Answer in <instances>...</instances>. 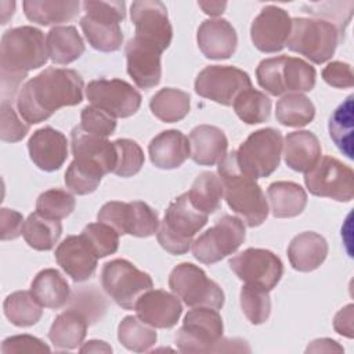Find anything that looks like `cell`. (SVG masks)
<instances>
[{
    "instance_id": "6da1fadb",
    "label": "cell",
    "mask_w": 354,
    "mask_h": 354,
    "mask_svg": "<svg viewBox=\"0 0 354 354\" xmlns=\"http://www.w3.org/2000/svg\"><path fill=\"white\" fill-rule=\"evenodd\" d=\"M83 87V79L76 71L50 66L19 88L18 113L29 124L44 122L59 108L80 104Z\"/></svg>"
},
{
    "instance_id": "7a4b0ae2",
    "label": "cell",
    "mask_w": 354,
    "mask_h": 354,
    "mask_svg": "<svg viewBox=\"0 0 354 354\" xmlns=\"http://www.w3.org/2000/svg\"><path fill=\"white\" fill-rule=\"evenodd\" d=\"M47 59V44L40 29L18 26L4 32L0 43L3 98H7L10 94L14 97L28 72L43 66Z\"/></svg>"
},
{
    "instance_id": "3957f363",
    "label": "cell",
    "mask_w": 354,
    "mask_h": 354,
    "mask_svg": "<svg viewBox=\"0 0 354 354\" xmlns=\"http://www.w3.org/2000/svg\"><path fill=\"white\" fill-rule=\"evenodd\" d=\"M224 199L230 209L248 227L261 225L268 216V202L254 178L243 174L236 163L235 151L227 153L217 166Z\"/></svg>"
},
{
    "instance_id": "277c9868",
    "label": "cell",
    "mask_w": 354,
    "mask_h": 354,
    "mask_svg": "<svg viewBox=\"0 0 354 354\" xmlns=\"http://www.w3.org/2000/svg\"><path fill=\"white\" fill-rule=\"evenodd\" d=\"M223 318L217 310L210 307H192L183 326L176 333V346L183 353H223L250 351L241 339H225L223 336Z\"/></svg>"
},
{
    "instance_id": "5b68a950",
    "label": "cell",
    "mask_w": 354,
    "mask_h": 354,
    "mask_svg": "<svg viewBox=\"0 0 354 354\" xmlns=\"http://www.w3.org/2000/svg\"><path fill=\"white\" fill-rule=\"evenodd\" d=\"M207 217L192 205L185 192L167 206L156 232L158 242L171 254H184L191 249L194 236L206 225Z\"/></svg>"
},
{
    "instance_id": "8992f818",
    "label": "cell",
    "mask_w": 354,
    "mask_h": 354,
    "mask_svg": "<svg viewBox=\"0 0 354 354\" xmlns=\"http://www.w3.org/2000/svg\"><path fill=\"white\" fill-rule=\"evenodd\" d=\"M257 83L271 95L311 91L315 86L314 66L296 57H272L263 59L256 69Z\"/></svg>"
},
{
    "instance_id": "52a82bcc",
    "label": "cell",
    "mask_w": 354,
    "mask_h": 354,
    "mask_svg": "<svg viewBox=\"0 0 354 354\" xmlns=\"http://www.w3.org/2000/svg\"><path fill=\"white\" fill-rule=\"evenodd\" d=\"M82 6L86 14L80 28L88 44L102 53L118 51L123 44L120 22L126 18V3L86 0Z\"/></svg>"
},
{
    "instance_id": "ba28073f",
    "label": "cell",
    "mask_w": 354,
    "mask_h": 354,
    "mask_svg": "<svg viewBox=\"0 0 354 354\" xmlns=\"http://www.w3.org/2000/svg\"><path fill=\"white\" fill-rule=\"evenodd\" d=\"M343 39L339 29L322 18H293L286 46L314 64H324Z\"/></svg>"
},
{
    "instance_id": "9c48e42d",
    "label": "cell",
    "mask_w": 354,
    "mask_h": 354,
    "mask_svg": "<svg viewBox=\"0 0 354 354\" xmlns=\"http://www.w3.org/2000/svg\"><path fill=\"white\" fill-rule=\"evenodd\" d=\"M282 147L279 130L266 127L253 131L235 151L239 170L254 180L268 177L279 166Z\"/></svg>"
},
{
    "instance_id": "30bf717a",
    "label": "cell",
    "mask_w": 354,
    "mask_h": 354,
    "mask_svg": "<svg viewBox=\"0 0 354 354\" xmlns=\"http://www.w3.org/2000/svg\"><path fill=\"white\" fill-rule=\"evenodd\" d=\"M101 285L106 295L124 310L134 308L137 300L153 288L151 275L126 259H115L104 264Z\"/></svg>"
},
{
    "instance_id": "8fae6325",
    "label": "cell",
    "mask_w": 354,
    "mask_h": 354,
    "mask_svg": "<svg viewBox=\"0 0 354 354\" xmlns=\"http://www.w3.org/2000/svg\"><path fill=\"white\" fill-rule=\"evenodd\" d=\"M169 288L188 307L220 310L224 306L225 297L220 285L207 278L206 272L192 263H180L171 270Z\"/></svg>"
},
{
    "instance_id": "7c38bea8",
    "label": "cell",
    "mask_w": 354,
    "mask_h": 354,
    "mask_svg": "<svg viewBox=\"0 0 354 354\" xmlns=\"http://www.w3.org/2000/svg\"><path fill=\"white\" fill-rule=\"evenodd\" d=\"M245 235L243 221L236 216L225 214L192 242V254L203 264H214L235 253L243 243Z\"/></svg>"
},
{
    "instance_id": "4fadbf2b",
    "label": "cell",
    "mask_w": 354,
    "mask_h": 354,
    "mask_svg": "<svg viewBox=\"0 0 354 354\" xmlns=\"http://www.w3.org/2000/svg\"><path fill=\"white\" fill-rule=\"evenodd\" d=\"M97 220L115 228L119 235L129 234L138 238L155 235L160 223L158 213L142 201L106 202L100 209Z\"/></svg>"
},
{
    "instance_id": "5bb4252c",
    "label": "cell",
    "mask_w": 354,
    "mask_h": 354,
    "mask_svg": "<svg viewBox=\"0 0 354 354\" xmlns=\"http://www.w3.org/2000/svg\"><path fill=\"white\" fill-rule=\"evenodd\" d=\"M307 189L321 198L350 202L354 198L353 169L332 156H321L317 165L304 173Z\"/></svg>"
},
{
    "instance_id": "9a60e30c",
    "label": "cell",
    "mask_w": 354,
    "mask_h": 354,
    "mask_svg": "<svg viewBox=\"0 0 354 354\" xmlns=\"http://www.w3.org/2000/svg\"><path fill=\"white\" fill-rule=\"evenodd\" d=\"M235 275L246 285L272 290L282 278L283 264L268 249L248 248L228 261Z\"/></svg>"
},
{
    "instance_id": "2e32d148",
    "label": "cell",
    "mask_w": 354,
    "mask_h": 354,
    "mask_svg": "<svg viewBox=\"0 0 354 354\" xmlns=\"http://www.w3.org/2000/svg\"><path fill=\"white\" fill-rule=\"evenodd\" d=\"M250 87L252 80L249 75L230 65H209L195 79L198 95L225 106L232 105L238 94Z\"/></svg>"
},
{
    "instance_id": "e0dca14e",
    "label": "cell",
    "mask_w": 354,
    "mask_h": 354,
    "mask_svg": "<svg viewBox=\"0 0 354 354\" xmlns=\"http://www.w3.org/2000/svg\"><path fill=\"white\" fill-rule=\"evenodd\" d=\"M86 97L91 105L111 116L129 118L141 105V94L127 82L120 79H95L86 87Z\"/></svg>"
},
{
    "instance_id": "ac0fdd59",
    "label": "cell",
    "mask_w": 354,
    "mask_h": 354,
    "mask_svg": "<svg viewBox=\"0 0 354 354\" xmlns=\"http://www.w3.org/2000/svg\"><path fill=\"white\" fill-rule=\"evenodd\" d=\"M130 17L136 28V37L158 46L165 51L173 37L167 8L159 0L133 1Z\"/></svg>"
},
{
    "instance_id": "d6986e66",
    "label": "cell",
    "mask_w": 354,
    "mask_h": 354,
    "mask_svg": "<svg viewBox=\"0 0 354 354\" xmlns=\"http://www.w3.org/2000/svg\"><path fill=\"white\" fill-rule=\"evenodd\" d=\"M290 29L292 18L288 11L277 6H267L253 19L250 39L259 51L278 53L286 46Z\"/></svg>"
},
{
    "instance_id": "ffe728a7",
    "label": "cell",
    "mask_w": 354,
    "mask_h": 354,
    "mask_svg": "<svg viewBox=\"0 0 354 354\" xmlns=\"http://www.w3.org/2000/svg\"><path fill=\"white\" fill-rule=\"evenodd\" d=\"M162 50L145 40L133 37L124 47L127 73L140 88H152L162 77Z\"/></svg>"
},
{
    "instance_id": "44dd1931",
    "label": "cell",
    "mask_w": 354,
    "mask_h": 354,
    "mask_svg": "<svg viewBox=\"0 0 354 354\" xmlns=\"http://www.w3.org/2000/svg\"><path fill=\"white\" fill-rule=\"evenodd\" d=\"M134 310L141 321L159 329L173 328L183 314L180 299L162 289L145 292L137 300Z\"/></svg>"
},
{
    "instance_id": "7402d4cb",
    "label": "cell",
    "mask_w": 354,
    "mask_h": 354,
    "mask_svg": "<svg viewBox=\"0 0 354 354\" xmlns=\"http://www.w3.org/2000/svg\"><path fill=\"white\" fill-rule=\"evenodd\" d=\"M55 260L68 277L83 282L95 272L98 256L82 235H69L57 246Z\"/></svg>"
},
{
    "instance_id": "603a6c76",
    "label": "cell",
    "mask_w": 354,
    "mask_h": 354,
    "mask_svg": "<svg viewBox=\"0 0 354 354\" xmlns=\"http://www.w3.org/2000/svg\"><path fill=\"white\" fill-rule=\"evenodd\" d=\"M71 149L73 159L97 166L104 174L113 173L116 148L106 138L87 133L80 126H76L71 131Z\"/></svg>"
},
{
    "instance_id": "cb8c5ba5",
    "label": "cell",
    "mask_w": 354,
    "mask_h": 354,
    "mask_svg": "<svg viewBox=\"0 0 354 354\" xmlns=\"http://www.w3.org/2000/svg\"><path fill=\"white\" fill-rule=\"evenodd\" d=\"M28 151L32 162L40 170L55 171L68 158V140L59 130L46 126L30 136Z\"/></svg>"
},
{
    "instance_id": "d4e9b609",
    "label": "cell",
    "mask_w": 354,
    "mask_h": 354,
    "mask_svg": "<svg viewBox=\"0 0 354 354\" xmlns=\"http://www.w3.org/2000/svg\"><path fill=\"white\" fill-rule=\"evenodd\" d=\"M198 47L206 58L227 59L238 44V36L234 26L224 18L205 19L196 33Z\"/></svg>"
},
{
    "instance_id": "484cf974",
    "label": "cell",
    "mask_w": 354,
    "mask_h": 354,
    "mask_svg": "<svg viewBox=\"0 0 354 354\" xmlns=\"http://www.w3.org/2000/svg\"><path fill=\"white\" fill-rule=\"evenodd\" d=\"M148 153L158 169H177L191 155L189 140L180 130H165L151 140Z\"/></svg>"
},
{
    "instance_id": "4316f807",
    "label": "cell",
    "mask_w": 354,
    "mask_h": 354,
    "mask_svg": "<svg viewBox=\"0 0 354 354\" xmlns=\"http://www.w3.org/2000/svg\"><path fill=\"white\" fill-rule=\"evenodd\" d=\"M191 159L201 166L220 163L227 155L228 140L224 131L216 126L199 124L189 133Z\"/></svg>"
},
{
    "instance_id": "83f0119b",
    "label": "cell",
    "mask_w": 354,
    "mask_h": 354,
    "mask_svg": "<svg viewBox=\"0 0 354 354\" xmlns=\"http://www.w3.org/2000/svg\"><path fill=\"white\" fill-rule=\"evenodd\" d=\"M328 256L326 239L313 231L296 235L288 246V257L290 266L300 272L317 270Z\"/></svg>"
},
{
    "instance_id": "f1b7e54d",
    "label": "cell",
    "mask_w": 354,
    "mask_h": 354,
    "mask_svg": "<svg viewBox=\"0 0 354 354\" xmlns=\"http://www.w3.org/2000/svg\"><path fill=\"white\" fill-rule=\"evenodd\" d=\"M285 163L295 171L307 173L321 158V144L317 136L307 130L292 131L283 142Z\"/></svg>"
},
{
    "instance_id": "f546056e",
    "label": "cell",
    "mask_w": 354,
    "mask_h": 354,
    "mask_svg": "<svg viewBox=\"0 0 354 354\" xmlns=\"http://www.w3.org/2000/svg\"><path fill=\"white\" fill-rule=\"evenodd\" d=\"M88 324V318L80 310L72 307L55 317L48 339L58 350H75L83 343Z\"/></svg>"
},
{
    "instance_id": "4dcf8cb0",
    "label": "cell",
    "mask_w": 354,
    "mask_h": 354,
    "mask_svg": "<svg viewBox=\"0 0 354 354\" xmlns=\"http://www.w3.org/2000/svg\"><path fill=\"white\" fill-rule=\"evenodd\" d=\"M271 213L277 218L299 216L307 205V194L301 185L293 181H275L267 188Z\"/></svg>"
},
{
    "instance_id": "1f68e13d",
    "label": "cell",
    "mask_w": 354,
    "mask_h": 354,
    "mask_svg": "<svg viewBox=\"0 0 354 354\" xmlns=\"http://www.w3.org/2000/svg\"><path fill=\"white\" fill-rule=\"evenodd\" d=\"M30 290L43 307L58 310L71 299L68 281L55 268H46L36 274L30 283Z\"/></svg>"
},
{
    "instance_id": "d6a6232c",
    "label": "cell",
    "mask_w": 354,
    "mask_h": 354,
    "mask_svg": "<svg viewBox=\"0 0 354 354\" xmlns=\"http://www.w3.org/2000/svg\"><path fill=\"white\" fill-rule=\"evenodd\" d=\"M26 18L41 26L68 22L79 14L76 0H25L22 3Z\"/></svg>"
},
{
    "instance_id": "836d02e7",
    "label": "cell",
    "mask_w": 354,
    "mask_h": 354,
    "mask_svg": "<svg viewBox=\"0 0 354 354\" xmlns=\"http://www.w3.org/2000/svg\"><path fill=\"white\" fill-rule=\"evenodd\" d=\"M48 58L58 65H68L82 57L84 43L75 26H54L46 37Z\"/></svg>"
},
{
    "instance_id": "e575fe53",
    "label": "cell",
    "mask_w": 354,
    "mask_h": 354,
    "mask_svg": "<svg viewBox=\"0 0 354 354\" xmlns=\"http://www.w3.org/2000/svg\"><path fill=\"white\" fill-rule=\"evenodd\" d=\"M62 234V224L57 218L33 212L24 224V239L35 250H51Z\"/></svg>"
},
{
    "instance_id": "d590c367",
    "label": "cell",
    "mask_w": 354,
    "mask_h": 354,
    "mask_svg": "<svg viewBox=\"0 0 354 354\" xmlns=\"http://www.w3.org/2000/svg\"><path fill=\"white\" fill-rule=\"evenodd\" d=\"M189 94L173 88L166 87L155 93L149 101V108L152 113L165 123H174L183 120L191 108Z\"/></svg>"
},
{
    "instance_id": "8d00e7d4",
    "label": "cell",
    "mask_w": 354,
    "mask_h": 354,
    "mask_svg": "<svg viewBox=\"0 0 354 354\" xmlns=\"http://www.w3.org/2000/svg\"><path fill=\"white\" fill-rule=\"evenodd\" d=\"M3 310L8 321L15 326H32L43 315V306L32 290H18L8 295L3 303Z\"/></svg>"
},
{
    "instance_id": "74e56055",
    "label": "cell",
    "mask_w": 354,
    "mask_h": 354,
    "mask_svg": "<svg viewBox=\"0 0 354 354\" xmlns=\"http://www.w3.org/2000/svg\"><path fill=\"white\" fill-rule=\"evenodd\" d=\"M192 205L205 214H212L218 210L221 198L224 196L220 177L213 171H202L192 183L188 191Z\"/></svg>"
},
{
    "instance_id": "f35d334b",
    "label": "cell",
    "mask_w": 354,
    "mask_h": 354,
    "mask_svg": "<svg viewBox=\"0 0 354 354\" xmlns=\"http://www.w3.org/2000/svg\"><path fill=\"white\" fill-rule=\"evenodd\" d=\"M315 106L308 97L300 93L283 95L275 106L277 120L288 127H303L313 122Z\"/></svg>"
},
{
    "instance_id": "ab89813d",
    "label": "cell",
    "mask_w": 354,
    "mask_h": 354,
    "mask_svg": "<svg viewBox=\"0 0 354 354\" xmlns=\"http://www.w3.org/2000/svg\"><path fill=\"white\" fill-rule=\"evenodd\" d=\"M118 339L123 347L134 353L149 351L158 340L153 326L145 324L138 317L127 315L118 326Z\"/></svg>"
},
{
    "instance_id": "60d3db41",
    "label": "cell",
    "mask_w": 354,
    "mask_h": 354,
    "mask_svg": "<svg viewBox=\"0 0 354 354\" xmlns=\"http://www.w3.org/2000/svg\"><path fill=\"white\" fill-rule=\"evenodd\" d=\"M354 95H348L330 115L329 136L335 145L348 159H353V105Z\"/></svg>"
},
{
    "instance_id": "b9f144b4",
    "label": "cell",
    "mask_w": 354,
    "mask_h": 354,
    "mask_svg": "<svg viewBox=\"0 0 354 354\" xmlns=\"http://www.w3.org/2000/svg\"><path fill=\"white\" fill-rule=\"evenodd\" d=\"M232 106L238 118L248 124L263 123L268 120L271 113V100L252 87L239 93Z\"/></svg>"
},
{
    "instance_id": "7bdbcfd3",
    "label": "cell",
    "mask_w": 354,
    "mask_h": 354,
    "mask_svg": "<svg viewBox=\"0 0 354 354\" xmlns=\"http://www.w3.org/2000/svg\"><path fill=\"white\" fill-rule=\"evenodd\" d=\"M105 174L97 166L73 159L65 171L66 188L76 195L94 192Z\"/></svg>"
},
{
    "instance_id": "ee69618b",
    "label": "cell",
    "mask_w": 354,
    "mask_h": 354,
    "mask_svg": "<svg viewBox=\"0 0 354 354\" xmlns=\"http://www.w3.org/2000/svg\"><path fill=\"white\" fill-rule=\"evenodd\" d=\"M241 307L250 324H264L271 314V300L268 290L245 283L241 289Z\"/></svg>"
},
{
    "instance_id": "f6af8a7d",
    "label": "cell",
    "mask_w": 354,
    "mask_h": 354,
    "mask_svg": "<svg viewBox=\"0 0 354 354\" xmlns=\"http://www.w3.org/2000/svg\"><path fill=\"white\" fill-rule=\"evenodd\" d=\"M80 235L87 241L98 259L118 252L119 232L105 223H90L83 228Z\"/></svg>"
},
{
    "instance_id": "bcb514c9",
    "label": "cell",
    "mask_w": 354,
    "mask_h": 354,
    "mask_svg": "<svg viewBox=\"0 0 354 354\" xmlns=\"http://www.w3.org/2000/svg\"><path fill=\"white\" fill-rule=\"evenodd\" d=\"M75 196L59 188H51L41 192L36 201V212L57 220L68 217L75 210Z\"/></svg>"
},
{
    "instance_id": "7dc6e473",
    "label": "cell",
    "mask_w": 354,
    "mask_h": 354,
    "mask_svg": "<svg viewBox=\"0 0 354 354\" xmlns=\"http://www.w3.org/2000/svg\"><path fill=\"white\" fill-rule=\"evenodd\" d=\"M116 148V166L113 174L119 177H131L137 174L144 166V152L141 147L129 138H119L113 141Z\"/></svg>"
},
{
    "instance_id": "c3c4849f",
    "label": "cell",
    "mask_w": 354,
    "mask_h": 354,
    "mask_svg": "<svg viewBox=\"0 0 354 354\" xmlns=\"http://www.w3.org/2000/svg\"><path fill=\"white\" fill-rule=\"evenodd\" d=\"M0 138L6 142H18L29 133V123L18 116L12 108V101L1 100L0 105Z\"/></svg>"
},
{
    "instance_id": "681fc988",
    "label": "cell",
    "mask_w": 354,
    "mask_h": 354,
    "mask_svg": "<svg viewBox=\"0 0 354 354\" xmlns=\"http://www.w3.org/2000/svg\"><path fill=\"white\" fill-rule=\"evenodd\" d=\"M79 126L87 133L108 138L116 129V119L94 105H87L82 109Z\"/></svg>"
},
{
    "instance_id": "f907efd6",
    "label": "cell",
    "mask_w": 354,
    "mask_h": 354,
    "mask_svg": "<svg viewBox=\"0 0 354 354\" xmlns=\"http://www.w3.org/2000/svg\"><path fill=\"white\" fill-rule=\"evenodd\" d=\"M51 348L40 339L30 335H17L10 336L3 340L1 353H48Z\"/></svg>"
},
{
    "instance_id": "816d5d0a",
    "label": "cell",
    "mask_w": 354,
    "mask_h": 354,
    "mask_svg": "<svg viewBox=\"0 0 354 354\" xmlns=\"http://www.w3.org/2000/svg\"><path fill=\"white\" fill-rule=\"evenodd\" d=\"M322 79L332 87L350 88L354 84V76L351 66L342 61L329 62L322 69Z\"/></svg>"
},
{
    "instance_id": "f5cc1de1",
    "label": "cell",
    "mask_w": 354,
    "mask_h": 354,
    "mask_svg": "<svg viewBox=\"0 0 354 354\" xmlns=\"http://www.w3.org/2000/svg\"><path fill=\"white\" fill-rule=\"evenodd\" d=\"M24 217L19 212L3 207L0 210V238L1 241L15 239L22 235L24 231Z\"/></svg>"
},
{
    "instance_id": "db71d44e",
    "label": "cell",
    "mask_w": 354,
    "mask_h": 354,
    "mask_svg": "<svg viewBox=\"0 0 354 354\" xmlns=\"http://www.w3.org/2000/svg\"><path fill=\"white\" fill-rule=\"evenodd\" d=\"M354 306L353 304H347L344 308H342L336 315H335V319H333V328L335 330L342 335V336H346L348 339L353 337V333H354V324H353V319H354Z\"/></svg>"
},
{
    "instance_id": "11a10c76",
    "label": "cell",
    "mask_w": 354,
    "mask_h": 354,
    "mask_svg": "<svg viewBox=\"0 0 354 354\" xmlns=\"http://www.w3.org/2000/svg\"><path fill=\"white\" fill-rule=\"evenodd\" d=\"M307 353H343V347L337 344V342L332 340V339H317L314 342H311V344H308Z\"/></svg>"
},
{
    "instance_id": "9f6ffc18",
    "label": "cell",
    "mask_w": 354,
    "mask_h": 354,
    "mask_svg": "<svg viewBox=\"0 0 354 354\" xmlns=\"http://www.w3.org/2000/svg\"><path fill=\"white\" fill-rule=\"evenodd\" d=\"M198 6L202 8V11L210 17L221 15L227 7L225 1H199Z\"/></svg>"
},
{
    "instance_id": "6f0895ef",
    "label": "cell",
    "mask_w": 354,
    "mask_h": 354,
    "mask_svg": "<svg viewBox=\"0 0 354 354\" xmlns=\"http://www.w3.org/2000/svg\"><path fill=\"white\" fill-rule=\"evenodd\" d=\"M80 353H112V347L102 340H88L80 348Z\"/></svg>"
}]
</instances>
